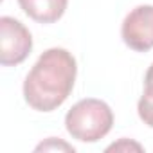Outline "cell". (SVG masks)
Instances as JSON below:
<instances>
[{
  "mask_svg": "<svg viewBox=\"0 0 153 153\" xmlns=\"http://www.w3.org/2000/svg\"><path fill=\"white\" fill-rule=\"evenodd\" d=\"M78 65L72 52L61 47L47 49L24 79V99L36 112H52L70 96Z\"/></svg>",
  "mask_w": 153,
  "mask_h": 153,
  "instance_id": "obj_1",
  "label": "cell"
},
{
  "mask_svg": "<svg viewBox=\"0 0 153 153\" xmlns=\"http://www.w3.org/2000/svg\"><path fill=\"white\" fill-rule=\"evenodd\" d=\"M112 126V108L96 97L78 101L65 115V128L68 135L79 142H97L110 133Z\"/></svg>",
  "mask_w": 153,
  "mask_h": 153,
  "instance_id": "obj_2",
  "label": "cell"
},
{
  "mask_svg": "<svg viewBox=\"0 0 153 153\" xmlns=\"http://www.w3.org/2000/svg\"><path fill=\"white\" fill-rule=\"evenodd\" d=\"M33 36L29 29L13 16L0 18V65L16 67L31 54Z\"/></svg>",
  "mask_w": 153,
  "mask_h": 153,
  "instance_id": "obj_3",
  "label": "cell"
},
{
  "mask_svg": "<svg viewBox=\"0 0 153 153\" xmlns=\"http://www.w3.org/2000/svg\"><path fill=\"white\" fill-rule=\"evenodd\" d=\"M121 38L135 52L153 49V6H137L123 20Z\"/></svg>",
  "mask_w": 153,
  "mask_h": 153,
  "instance_id": "obj_4",
  "label": "cell"
},
{
  "mask_svg": "<svg viewBox=\"0 0 153 153\" xmlns=\"http://www.w3.org/2000/svg\"><path fill=\"white\" fill-rule=\"evenodd\" d=\"M22 11L38 24L58 22L68 6V0H18Z\"/></svg>",
  "mask_w": 153,
  "mask_h": 153,
  "instance_id": "obj_5",
  "label": "cell"
},
{
  "mask_svg": "<svg viewBox=\"0 0 153 153\" xmlns=\"http://www.w3.org/2000/svg\"><path fill=\"white\" fill-rule=\"evenodd\" d=\"M137 114L146 126L153 128V87L151 85H144V92L137 103Z\"/></svg>",
  "mask_w": 153,
  "mask_h": 153,
  "instance_id": "obj_6",
  "label": "cell"
},
{
  "mask_svg": "<svg viewBox=\"0 0 153 153\" xmlns=\"http://www.w3.org/2000/svg\"><path fill=\"white\" fill-rule=\"evenodd\" d=\"M128 149H137V151H142V146L137 144V142H131L128 139H121L119 142L112 144L110 148H106V151H128Z\"/></svg>",
  "mask_w": 153,
  "mask_h": 153,
  "instance_id": "obj_7",
  "label": "cell"
},
{
  "mask_svg": "<svg viewBox=\"0 0 153 153\" xmlns=\"http://www.w3.org/2000/svg\"><path fill=\"white\" fill-rule=\"evenodd\" d=\"M56 148H65L67 151H74V148H72V146H68V144H65V142H59V140H58V144H56V142H54V137H51V140H49V142H45V144L42 142L36 149H56Z\"/></svg>",
  "mask_w": 153,
  "mask_h": 153,
  "instance_id": "obj_8",
  "label": "cell"
},
{
  "mask_svg": "<svg viewBox=\"0 0 153 153\" xmlns=\"http://www.w3.org/2000/svg\"><path fill=\"white\" fill-rule=\"evenodd\" d=\"M144 85H151L153 87V63L149 65V68H148V72L144 76Z\"/></svg>",
  "mask_w": 153,
  "mask_h": 153,
  "instance_id": "obj_9",
  "label": "cell"
}]
</instances>
